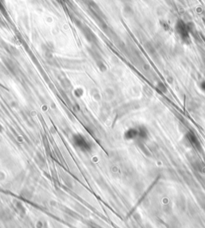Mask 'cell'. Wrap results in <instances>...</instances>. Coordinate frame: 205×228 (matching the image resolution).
<instances>
[{"label":"cell","instance_id":"6da1fadb","mask_svg":"<svg viewBox=\"0 0 205 228\" xmlns=\"http://www.w3.org/2000/svg\"><path fill=\"white\" fill-rule=\"evenodd\" d=\"M176 30L183 42H187L190 40V28L187 23L182 20H179L176 25Z\"/></svg>","mask_w":205,"mask_h":228},{"label":"cell","instance_id":"3957f363","mask_svg":"<svg viewBox=\"0 0 205 228\" xmlns=\"http://www.w3.org/2000/svg\"><path fill=\"white\" fill-rule=\"evenodd\" d=\"M200 88L201 91H204L205 92V81H202L200 83Z\"/></svg>","mask_w":205,"mask_h":228},{"label":"cell","instance_id":"7a4b0ae2","mask_svg":"<svg viewBox=\"0 0 205 228\" xmlns=\"http://www.w3.org/2000/svg\"><path fill=\"white\" fill-rule=\"evenodd\" d=\"M187 138H188V139L189 142H190L191 144L193 145V146H196V147H198V146H200V142H199V140H198L196 135H195L194 134L188 133Z\"/></svg>","mask_w":205,"mask_h":228}]
</instances>
